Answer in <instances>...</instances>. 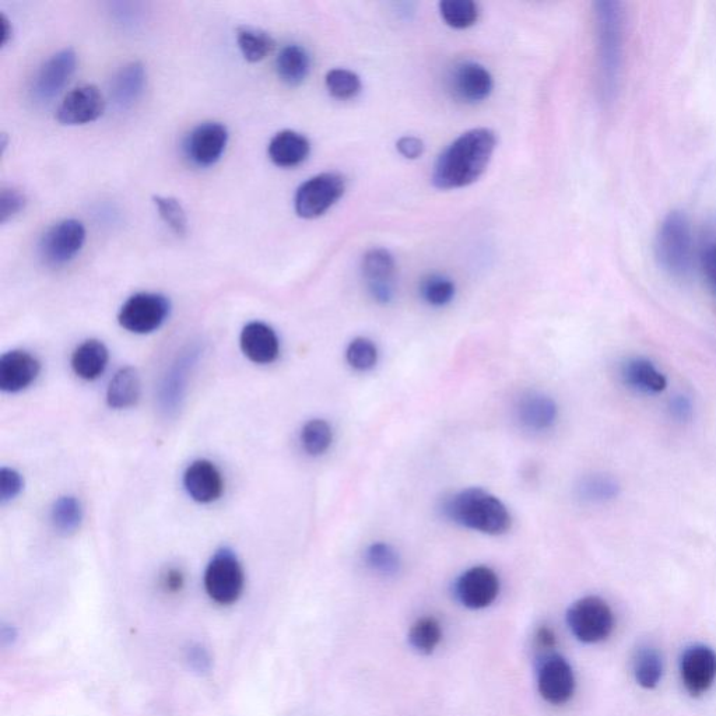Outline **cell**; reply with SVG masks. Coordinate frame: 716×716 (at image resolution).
<instances>
[{"label": "cell", "instance_id": "10", "mask_svg": "<svg viewBox=\"0 0 716 716\" xmlns=\"http://www.w3.org/2000/svg\"><path fill=\"white\" fill-rule=\"evenodd\" d=\"M76 66L77 55L70 48L62 49L42 63L30 89L35 103L48 104L55 100L75 75Z\"/></svg>", "mask_w": 716, "mask_h": 716}, {"label": "cell", "instance_id": "3", "mask_svg": "<svg viewBox=\"0 0 716 716\" xmlns=\"http://www.w3.org/2000/svg\"><path fill=\"white\" fill-rule=\"evenodd\" d=\"M444 512L455 524L484 535H504L512 525L510 511L503 501L479 487L454 494L445 501Z\"/></svg>", "mask_w": 716, "mask_h": 716}, {"label": "cell", "instance_id": "37", "mask_svg": "<svg viewBox=\"0 0 716 716\" xmlns=\"http://www.w3.org/2000/svg\"><path fill=\"white\" fill-rule=\"evenodd\" d=\"M153 200L161 220L178 237H184L188 233V217H186L184 207L179 203V200L171 198V196H154Z\"/></svg>", "mask_w": 716, "mask_h": 716}, {"label": "cell", "instance_id": "20", "mask_svg": "<svg viewBox=\"0 0 716 716\" xmlns=\"http://www.w3.org/2000/svg\"><path fill=\"white\" fill-rule=\"evenodd\" d=\"M493 87V76L480 63L463 62L452 72L451 89L465 103H482L490 96Z\"/></svg>", "mask_w": 716, "mask_h": 716}, {"label": "cell", "instance_id": "6", "mask_svg": "<svg viewBox=\"0 0 716 716\" xmlns=\"http://www.w3.org/2000/svg\"><path fill=\"white\" fill-rule=\"evenodd\" d=\"M567 621L572 634L586 644L606 640L614 628L612 609L596 596L577 600L568 610Z\"/></svg>", "mask_w": 716, "mask_h": 716}, {"label": "cell", "instance_id": "43", "mask_svg": "<svg viewBox=\"0 0 716 716\" xmlns=\"http://www.w3.org/2000/svg\"><path fill=\"white\" fill-rule=\"evenodd\" d=\"M23 487V476L16 469L2 468L0 470V500L3 504L19 497Z\"/></svg>", "mask_w": 716, "mask_h": 716}, {"label": "cell", "instance_id": "16", "mask_svg": "<svg viewBox=\"0 0 716 716\" xmlns=\"http://www.w3.org/2000/svg\"><path fill=\"white\" fill-rule=\"evenodd\" d=\"M684 687L698 697L711 689L716 679V654L711 648L696 645L684 652L680 662Z\"/></svg>", "mask_w": 716, "mask_h": 716}, {"label": "cell", "instance_id": "47", "mask_svg": "<svg viewBox=\"0 0 716 716\" xmlns=\"http://www.w3.org/2000/svg\"><path fill=\"white\" fill-rule=\"evenodd\" d=\"M17 637H19V634H17L16 627L10 626V624L2 623V626H0V642H2L3 647L13 645L14 642H16Z\"/></svg>", "mask_w": 716, "mask_h": 716}, {"label": "cell", "instance_id": "32", "mask_svg": "<svg viewBox=\"0 0 716 716\" xmlns=\"http://www.w3.org/2000/svg\"><path fill=\"white\" fill-rule=\"evenodd\" d=\"M440 13L445 23L456 30L475 26L480 16L479 5L473 0H444Z\"/></svg>", "mask_w": 716, "mask_h": 716}, {"label": "cell", "instance_id": "7", "mask_svg": "<svg viewBox=\"0 0 716 716\" xmlns=\"http://www.w3.org/2000/svg\"><path fill=\"white\" fill-rule=\"evenodd\" d=\"M170 310V300L163 294L138 293L122 305L118 322L128 332L147 335L164 325Z\"/></svg>", "mask_w": 716, "mask_h": 716}, {"label": "cell", "instance_id": "49", "mask_svg": "<svg viewBox=\"0 0 716 716\" xmlns=\"http://www.w3.org/2000/svg\"><path fill=\"white\" fill-rule=\"evenodd\" d=\"M0 28H2V47H6L7 42L12 38V26L3 13H0Z\"/></svg>", "mask_w": 716, "mask_h": 716}, {"label": "cell", "instance_id": "39", "mask_svg": "<svg viewBox=\"0 0 716 716\" xmlns=\"http://www.w3.org/2000/svg\"><path fill=\"white\" fill-rule=\"evenodd\" d=\"M346 360L354 370L370 371L377 365V346L367 338L353 339L347 346Z\"/></svg>", "mask_w": 716, "mask_h": 716}, {"label": "cell", "instance_id": "22", "mask_svg": "<svg viewBox=\"0 0 716 716\" xmlns=\"http://www.w3.org/2000/svg\"><path fill=\"white\" fill-rule=\"evenodd\" d=\"M242 353L255 364H272L280 354L276 332L268 324L255 321L244 326L240 336Z\"/></svg>", "mask_w": 716, "mask_h": 716}, {"label": "cell", "instance_id": "34", "mask_svg": "<svg viewBox=\"0 0 716 716\" xmlns=\"http://www.w3.org/2000/svg\"><path fill=\"white\" fill-rule=\"evenodd\" d=\"M441 637L440 623L434 617H423L410 628L409 642L420 654L430 655L440 644Z\"/></svg>", "mask_w": 716, "mask_h": 716}, {"label": "cell", "instance_id": "4", "mask_svg": "<svg viewBox=\"0 0 716 716\" xmlns=\"http://www.w3.org/2000/svg\"><path fill=\"white\" fill-rule=\"evenodd\" d=\"M655 254L670 276L686 279L693 266V233L683 212H670L656 235Z\"/></svg>", "mask_w": 716, "mask_h": 716}, {"label": "cell", "instance_id": "9", "mask_svg": "<svg viewBox=\"0 0 716 716\" xmlns=\"http://www.w3.org/2000/svg\"><path fill=\"white\" fill-rule=\"evenodd\" d=\"M86 242L82 221L66 219L49 227L42 235L38 251L45 265L63 266L79 255Z\"/></svg>", "mask_w": 716, "mask_h": 716}, {"label": "cell", "instance_id": "30", "mask_svg": "<svg viewBox=\"0 0 716 716\" xmlns=\"http://www.w3.org/2000/svg\"><path fill=\"white\" fill-rule=\"evenodd\" d=\"M82 503L76 497L58 498L52 505L51 522L59 535L70 536L77 532L83 522Z\"/></svg>", "mask_w": 716, "mask_h": 716}, {"label": "cell", "instance_id": "26", "mask_svg": "<svg viewBox=\"0 0 716 716\" xmlns=\"http://www.w3.org/2000/svg\"><path fill=\"white\" fill-rule=\"evenodd\" d=\"M140 395H142V381L138 370L125 367L112 377L107 389V403L111 409H129L139 402Z\"/></svg>", "mask_w": 716, "mask_h": 716}, {"label": "cell", "instance_id": "19", "mask_svg": "<svg viewBox=\"0 0 716 716\" xmlns=\"http://www.w3.org/2000/svg\"><path fill=\"white\" fill-rule=\"evenodd\" d=\"M41 371L40 361L24 350H12L0 357V391L17 393L28 388Z\"/></svg>", "mask_w": 716, "mask_h": 716}, {"label": "cell", "instance_id": "11", "mask_svg": "<svg viewBox=\"0 0 716 716\" xmlns=\"http://www.w3.org/2000/svg\"><path fill=\"white\" fill-rule=\"evenodd\" d=\"M104 111L103 93L93 84H86L66 94L56 111V119L66 126L87 125L97 121Z\"/></svg>", "mask_w": 716, "mask_h": 716}, {"label": "cell", "instance_id": "46", "mask_svg": "<svg viewBox=\"0 0 716 716\" xmlns=\"http://www.w3.org/2000/svg\"><path fill=\"white\" fill-rule=\"evenodd\" d=\"M703 263L705 273H707L708 279H710V282L714 284L716 289V245H712L711 248L707 249L703 258Z\"/></svg>", "mask_w": 716, "mask_h": 716}, {"label": "cell", "instance_id": "17", "mask_svg": "<svg viewBox=\"0 0 716 716\" xmlns=\"http://www.w3.org/2000/svg\"><path fill=\"white\" fill-rule=\"evenodd\" d=\"M540 696L553 705L567 703L575 690V677L570 663L558 655L547 656L539 669Z\"/></svg>", "mask_w": 716, "mask_h": 716}, {"label": "cell", "instance_id": "33", "mask_svg": "<svg viewBox=\"0 0 716 716\" xmlns=\"http://www.w3.org/2000/svg\"><path fill=\"white\" fill-rule=\"evenodd\" d=\"M333 441L332 427L328 421L314 419L305 423L301 430V445L304 451L311 456L324 455L331 448Z\"/></svg>", "mask_w": 716, "mask_h": 716}, {"label": "cell", "instance_id": "18", "mask_svg": "<svg viewBox=\"0 0 716 716\" xmlns=\"http://www.w3.org/2000/svg\"><path fill=\"white\" fill-rule=\"evenodd\" d=\"M184 487L196 503L212 504L223 496L224 480L213 462L198 459L185 470Z\"/></svg>", "mask_w": 716, "mask_h": 716}, {"label": "cell", "instance_id": "8", "mask_svg": "<svg viewBox=\"0 0 716 716\" xmlns=\"http://www.w3.org/2000/svg\"><path fill=\"white\" fill-rule=\"evenodd\" d=\"M346 179L340 174L315 175L297 189L294 207L303 219H317L345 195Z\"/></svg>", "mask_w": 716, "mask_h": 716}, {"label": "cell", "instance_id": "27", "mask_svg": "<svg viewBox=\"0 0 716 716\" xmlns=\"http://www.w3.org/2000/svg\"><path fill=\"white\" fill-rule=\"evenodd\" d=\"M311 59L301 45H286L276 59V72L286 86L298 87L310 75Z\"/></svg>", "mask_w": 716, "mask_h": 716}, {"label": "cell", "instance_id": "13", "mask_svg": "<svg viewBox=\"0 0 716 716\" xmlns=\"http://www.w3.org/2000/svg\"><path fill=\"white\" fill-rule=\"evenodd\" d=\"M199 356V347H188L175 358L174 363L168 368L167 374L164 375L160 385L159 402L161 410L167 416H173L181 407L189 375L198 363Z\"/></svg>", "mask_w": 716, "mask_h": 716}, {"label": "cell", "instance_id": "25", "mask_svg": "<svg viewBox=\"0 0 716 716\" xmlns=\"http://www.w3.org/2000/svg\"><path fill=\"white\" fill-rule=\"evenodd\" d=\"M108 360L110 352L107 346L100 340L90 339L76 347L70 364L77 377L84 381H96L107 370Z\"/></svg>", "mask_w": 716, "mask_h": 716}, {"label": "cell", "instance_id": "44", "mask_svg": "<svg viewBox=\"0 0 716 716\" xmlns=\"http://www.w3.org/2000/svg\"><path fill=\"white\" fill-rule=\"evenodd\" d=\"M396 147H398V152L409 160L419 159L424 152V143L414 136H405V138L399 139Z\"/></svg>", "mask_w": 716, "mask_h": 716}, {"label": "cell", "instance_id": "15", "mask_svg": "<svg viewBox=\"0 0 716 716\" xmlns=\"http://www.w3.org/2000/svg\"><path fill=\"white\" fill-rule=\"evenodd\" d=\"M456 596L469 609H484L496 600L500 581L489 567H473L463 572L455 584Z\"/></svg>", "mask_w": 716, "mask_h": 716}, {"label": "cell", "instance_id": "28", "mask_svg": "<svg viewBox=\"0 0 716 716\" xmlns=\"http://www.w3.org/2000/svg\"><path fill=\"white\" fill-rule=\"evenodd\" d=\"M623 378L628 385L642 392L658 393L665 391L666 378L662 372L656 370L651 361L645 358H633L623 367Z\"/></svg>", "mask_w": 716, "mask_h": 716}, {"label": "cell", "instance_id": "5", "mask_svg": "<svg viewBox=\"0 0 716 716\" xmlns=\"http://www.w3.org/2000/svg\"><path fill=\"white\" fill-rule=\"evenodd\" d=\"M245 588L244 568L233 550L221 547L213 554L205 572V589L220 606L237 603Z\"/></svg>", "mask_w": 716, "mask_h": 716}, {"label": "cell", "instance_id": "36", "mask_svg": "<svg viewBox=\"0 0 716 716\" xmlns=\"http://www.w3.org/2000/svg\"><path fill=\"white\" fill-rule=\"evenodd\" d=\"M326 89L338 100H352L361 91V80L347 69H332L325 77Z\"/></svg>", "mask_w": 716, "mask_h": 716}, {"label": "cell", "instance_id": "40", "mask_svg": "<svg viewBox=\"0 0 716 716\" xmlns=\"http://www.w3.org/2000/svg\"><path fill=\"white\" fill-rule=\"evenodd\" d=\"M579 496L586 501H605L617 494V484L606 476H591L582 480L578 487Z\"/></svg>", "mask_w": 716, "mask_h": 716}, {"label": "cell", "instance_id": "2", "mask_svg": "<svg viewBox=\"0 0 716 716\" xmlns=\"http://www.w3.org/2000/svg\"><path fill=\"white\" fill-rule=\"evenodd\" d=\"M599 93L605 103L619 94L624 66V10L620 2L595 3Z\"/></svg>", "mask_w": 716, "mask_h": 716}, {"label": "cell", "instance_id": "31", "mask_svg": "<svg viewBox=\"0 0 716 716\" xmlns=\"http://www.w3.org/2000/svg\"><path fill=\"white\" fill-rule=\"evenodd\" d=\"M662 659L656 649L641 648L634 661V675L644 689H655L662 679Z\"/></svg>", "mask_w": 716, "mask_h": 716}, {"label": "cell", "instance_id": "24", "mask_svg": "<svg viewBox=\"0 0 716 716\" xmlns=\"http://www.w3.org/2000/svg\"><path fill=\"white\" fill-rule=\"evenodd\" d=\"M147 73L140 62H131L112 79L111 96L119 108H131L145 93Z\"/></svg>", "mask_w": 716, "mask_h": 716}, {"label": "cell", "instance_id": "38", "mask_svg": "<svg viewBox=\"0 0 716 716\" xmlns=\"http://www.w3.org/2000/svg\"><path fill=\"white\" fill-rule=\"evenodd\" d=\"M368 567L382 575H393L398 572L400 560L398 553L388 543H374L365 551Z\"/></svg>", "mask_w": 716, "mask_h": 716}, {"label": "cell", "instance_id": "35", "mask_svg": "<svg viewBox=\"0 0 716 716\" xmlns=\"http://www.w3.org/2000/svg\"><path fill=\"white\" fill-rule=\"evenodd\" d=\"M455 283L448 277L431 275L421 282L420 293L431 307H445L454 300Z\"/></svg>", "mask_w": 716, "mask_h": 716}, {"label": "cell", "instance_id": "41", "mask_svg": "<svg viewBox=\"0 0 716 716\" xmlns=\"http://www.w3.org/2000/svg\"><path fill=\"white\" fill-rule=\"evenodd\" d=\"M26 205V195L20 189L14 186L3 188L0 192V223L6 224L7 221L14 219L17 214L23 212Z\"/></svg>", "mask_w": 716, "mask_h": 716}, {"label": "cell", "instance_id": "48", "mask_svg": "<svg viewBox=\"0 0 716 716\" xmlns=\"http://www.w3.org/2000/svg\"><path fill=\"white\" fill-rule=\"evenodd\" d=\"M536 641L542 649H550L556 645V637H554V634L551 633V630L547 627H542L537 631Z\"/></svg>", "mask_w": 716, "mask_h": 716}, {"label": "cell", "instance_id": "1", "mask_svg": "<svg viewBox=\"0 0 716 716\" xmlns=\"http://www.w3.org/2000/svg\"><path fill=\"white\" fill-rule=\"evenodd\" d=\"M497 147L496 133L477 128L463 133L440 154L435 161V188L458 189L482 177Z\"/></svg>", "mask_w": 716, "mask_h": 716}, {"label": "cell", "instance_id": "21", "mask_svg": "<svg viewBox=\"0 0 716 716\" xmlns=\"http://www.w3.org/2000/svg\"><path fill=\"white\" fill-rule=\"evenodd\" d=\"M518 423L531 433H542L556 424L558 409L550 396L540 392H528L521 396L515 406Z\"/></svg>", "mask_w": 716, "mask_h": 716}, {"label": "cell", "instance_id": "42", "mask_svg": "<svg viewBox=\"0 0 716 716\" xmlns=\"http://www.w3.org/2000/svg\"><path fill=\"white\" fill-rule=\"evenodd\" d=\"M185 661L188 663L189 669L199 676H206L212 672L213 658L209 649L200 642L189 645L185 652Z\"/></svg>", "mask_w": 716, "mask_h": 716}, {"label": "cell", "instance_id": "14", "mask_svg": "<svg viewBox=\"0 0 716 716\" xmlns=\"http://www.w3.org/2000/svg\"><path fill=\"white\" fill-rule=\"evenodd\" d=\"M363 275L371 297L379 304H389L395 297L396 263L384 248L368 251L363 259Z\"/></svg>", "mask_w": 716, "mask_h": 716}, {"label": "cell", "instance_id": "45", "mask_svg": "<svg viewBox=\"0 0 716 716\" xmlns=\"http://www.w3.org/2000/svg\"><path fill=\"white\" fill-rule=\"evenodd\" d=\"M185 585V577L178 568H170L161 578V586L168 593H178L182 591Z\"/></svg>", "mask_w": 716, "mask_h": 716}, {"label": "cell", "instance_id": "29", "mask_svg": "<svg viewBox=\"0 0 716 716\" xmlns=\"http://www.w3.org/2000/svg\"><path fill=\"white\" fill-rule=\"evenodd\" d=\"M237 44L245 61L256 63L272 54L276 42L261 28L241 26L237 28Z\"/></svg>", "mask_w": 716, "mask_h": 716}, {"label": "cell", "instance_id": "12", "mask_svg": "<svg viewBox=\"0 0 716 716\" xmlns=\"http://www.w3.org/2000/svg\"><path fill=\"white\" fill-rule=\"evenodd\" d=\"M228 131L219 122L196 126L185 142L186 157L198 167H212L226 152Z\"/></svg>", "mask_w": 716, "mask_h": 716}, {"label": "cell", "instance_id": "23", "mask_svg": "<svg viewBox=\"0 0 716 716\" xmlns=\"http://www.w3.org/2000/svg\"><path fill=\"white\" fill-rule=\"evenodd\" d=\"M310 153V140L294 131L277 133L270 140L268 147L269 159L280 168L298 167L308 159Z\"/></svg>", "mask_w": 716, "mask_h": 716}]
</instances>
